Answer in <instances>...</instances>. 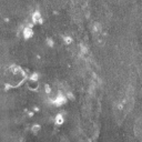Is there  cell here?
I'll return each instance as SVG.
<instances>
[{"label": "cell", "mask_w": 142, "mask_h": 142, "mask_svg": "<svg viewBox=\"0 0 142 142\" xmlns=\"http://www.w3.org/2000/svg\"><path fill=\"white\" fill-rule=\"evenodd\" d=\"M32 29L30 28V27H27V28H25V30H23V35H25L26 38H30L32 36Z\"/></svg>", "instance_id": "1"}, {"label": "cell", "mask_w": 142, "mask_h": 142, "mask_svg": "<svg viewBox=\"0 0 142 142\" xmlns=\"http://www.w3.org/2000/svg\"><path fill=\"white\" fill-rule=\"evenodd\" d=\"M39 130H40V125H39V124H36V125L32 127V131H34L35 133H37Z\"/></svg>", "instance_id": "3"}, {"label": "cell", "mask_w": 142, "mask_h": 142, "mask_svg": "<svg viewBox=\"0 0 142 142\" xmlns=\"http://www.w3.org/2000/svg\"><path fill=\"white\" fill-rule=\"evenodd\" d=\"M40 20V13H39V11H36L34 13V21H38Z\"/></svg>", "instance_id": "2"}, {"label": "cell", "mask_w": 142, "mask_h": 142, "mask_svg": "<svg viewBox=\"0 0 142 142\" xmlns=\"http://www.w3.org/2000/svg\"><path fill=\"white\" fill-rule=\"evenodd\" d=\"M62 121H63L62 116H61V114H58V117H57V123H58V124H60Z\"/></svg>", "instance_id": "4"}]
</instances>
